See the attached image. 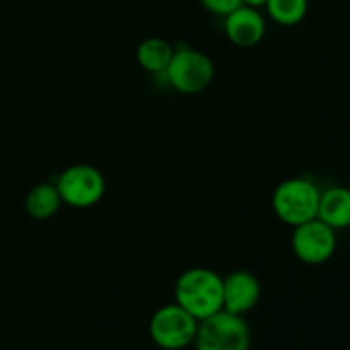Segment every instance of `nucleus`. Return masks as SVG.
Segmentation results:
<instances>
[{
	"label": "nucleus",
	"mask_w": 350,
	"mask_h": 350,
	"mask_svg": "<svg viewBox=\"0 0 350 350\" xmlns=\"http://www.w3.org/2000/svg\"><path fill=\"white\" fill-rule=\"evenodd\" d=\"M193 344L197 350H250L252 334L245 318L222 310L198 321Z\"/></svg>",
	"instance_id": "obj_3"
},
{
	"label": "nucleus",
	"mask_w": 350,
	"mask_h": 350,
	"mask_svg": "<svg viewBox=\"0 0 350 350\" xmlns=\"http://www.w3.org/2000/svg\"><path fill=\"white\" fill-rule=\"evenodd\" d=\"M321 191L306 178H289L277 185L272 195V208L286 224L296 226L318 217Z\"/></svg>",
	"instance_id": "obj_2"
},
{
	"label": "nucleus",
	"mask_w": 350,
	"mask_h": 350,
	"mask_svg": "<svg viewBox=\"0 0 350 350\" xmlns=\"http://www.w3.org/2000/svg\"><path fill=\"white\" fill-rule=\"evenodd\" d=\"M291 245L297 260L308 265H323L335 255L337 234L317 217L294 228Z\"/></svg>",
	"instance_id": "obj_7"
},
{
	"label": "nucleus",
	"mask_w": 350,
	"mask_h": 350,
	"mask_svg": "<svg viewBox=\"0 0 350 350\" xmlns=\"http://www.w3.org/2000/svg\"><path fill=\"white\" fill-rule=\"evenodd\" d=\"M265 7L280 26H296L308 14V0H267Z\"/></svg>",
	"instance_id": "obj_13"
},
{
	"label": "nucleus",
	"mask_w": 350,
	"mask_h": 350,
	"mask_svg": "<svg viewBox=\"0 0 350 350\" xmlns=\"http://www.w3.org/2000/svg\"><path fill=\"white\" fill-rule=\"evenodd\" d=\"M173 55V44L163 38H147L137 48V62L150 74H164Z\"/></svg>",
	"instance_id": "obj_11"
},
{
	"label": "nucleus",
	"mask_w": 350,
	"mask_h": 350,
	"mask_svg": "<svg viewBox=\"0 0 350 350\" xmlns=\"http://www.w3.org/2000/svg\"><path fill=\"white\" fill-rule=\"evenodd\" d=\"M166 77L171 88L181 94H198L212 84L215 67L211 57L195 48L174 50L173 58L166 68Z\"/></svg>",
	"instance_id": "obj_4"
},
{
	"label": "nucleus",
	"mask_w": 350,
	"mask_h": 350,
	"mask_svg": "<svg viewBox=\"0 0 350 350\" xmlns=\"http://www.w3.org/2000/svg\"><path fill=\"white\" fill-rule=\"evenodd\" d=\"M226 36L236 46L250 48L258 44L265 36V19L256 9L241 5L226 16Z\"/></svg>",
	"instance_id": "obj_9"
},
{
	"label": "nucleus",
	"mask_w": 350,
	"mask_h": 350,
	"mask_svg": "<svg viewBox=\"0 0 350 350\" xmlns=\"http://www.w3.org/2000/svg\"><path fill=\"white\" fill-rule=\"evenodd\" d=\"M174 299L195 320H205L222 311V277L204 267L185 270L174 284Z\"/></svg>",
	"instance_id": "obj_1"
},
{
	"label": "nucleus",
	"mask_w": 350,
	"mask_h": 350,
	"mask_svg": "<svg viewBox=\"0 0 350 350\" xmlns=\"http://www.w3.org/2000/svg\"><path fill=\"white\" fill-rule=\"evenodd\" d=\"M267 0H243V5L253 7V9H258V7H265Z\"/></svg>",
	"instance_id": "obj_15"
},
{
	"label": "nucleus",
	"mask_w": 350,
	"mask_h": 350,
	"mask_svg": "<svg viewBox=\"0 0 350 350\" xmlns=\"http://www.w3.org/2000/svg\"><path fill=\"white\" fill-rule=\"evenodd\" d=\"M197 330L198 321L176 303L159 308L149 323L150 338L163 350L187 349L195 342Z\"/></svg>",
	"instance_id": "obj_5"
},
{
	"label": "nucleus",
	"mask_w": 350,
	"mask_h": 350,
	"mask_svg": "<svg viewBox=\"0 0 350 350\" xmlns=\"http://www.w3.org/2000/svg\"><path fill=\"white\" fill-rule=\"evenodd\" d=\"M318 219L335 231L350 228V188L334 187L323 191L320 197Z\"/></svg>",
	"instance_id": "obj_10"
},
{
	"label": "nucleus",
	"mask_w": 350,
	"mask_h": 350,
	"mask_svg": "<svg viewBox=\"0 0 350 350\" xmlns=\"http://www.w3.org/2000/svg\"><path fill=\"white\" fill-rule=\"evenodd\" d=\"M62 202L57 185L40 183L31 188L26 197V211L36 221H48L58 212Z\"/></svg>",
	"instance_id": "obj_12"
},
{
	"label": "nucleus",
	"mask_w": 350,
	"mask_h": 350,
	"mask_svg": "<svg viewBox=\"0 0 350 350\" xmlns=\"http://www.w3.org/2000/svg\"><path fill=\"white\" fill-rule=\"evenodd\" d=\"M200 2L212 14L224 17L243 5V0H200Z\"/></svg>",
	"instance_id": "obj_14"
},
{
	"label": "nucleus",
	"mask_w": 350,
	"mask_h": 350,
	"mask_svg": "<svg viewBox=\"0 0 350 350\" xmlns=\"http://www.w3.org/2000/svg\"><path fill=\"white\" fill-rule=\"evenodd\" d=\"M262 296L260 280L246 270H236L222 279V310L232 314H246L258 304Z\"/></svg>",
	"instance_id": "obj_8"
},
{
	"label": "nucleus",
	"mask_w": 350,
	"mask_h": 350,
	"mask_svg": "<svg viewBox=\"0 0 350 350\" xmlns=\"http://www.w3.org/2000/svg\"><path fill=\"white\" fill-rule=\"evenodd\" d=\"M62 202L74 208H89L98 204L106 191V181L101 171L89 164H74L67 167L57 180Z\"/></svg>",
	"instance_id": "obj_6"
}]
</instances>
